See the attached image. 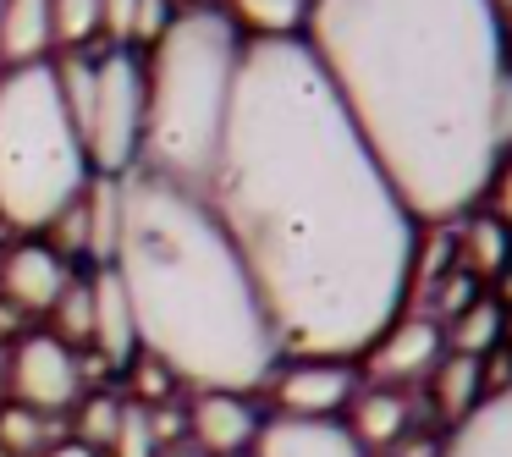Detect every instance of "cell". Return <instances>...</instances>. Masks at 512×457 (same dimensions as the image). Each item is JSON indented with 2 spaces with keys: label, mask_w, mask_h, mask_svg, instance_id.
Instances as JSON below:
<instances>
[{
  "label": "cell",
  "mask_w": 512,
  "mask_h": 457,
  "mask_svg": "<svg viewBox=\"0 0 512 457\" xmlns=\"http://www.w3.org/2000/svg\"><path fill=\"white\" fill-rule=\"evenodd\" d=\"M56 34H50V0H0V72L45 67Z\"/></svg>",
  "instance_id": "16"
},
{
  "label": "cell",
  "mask_w": 512,
  "mask_h": 457,
  "mask_svg": "<svg viewBox=\"0 0 512 457\" xmlns=\"http://www.w3.org/2000/svg\"><path fill=\"white\" fill-rule=\"evenodd\" d=\"M17 325H23V314H17L12 303L0 298V347H6V342H12V336H17Z\"/></svg>",
  "instance_id": "29"
},
{
  "label": "cell",
  "mask_w": 512,
  "mask_h": 457,
  "mask_svg": "<svg viewBox=\"0 0 512 457\" xmlns=\"http://www.w3.org/2000/svg\"><path fill=\"white\" fill-rule=\"evenodd\" d=\"M243 39L221 6L177 12V23L144 50V144L138 171L204 193L221 149L226 105H232Z\"/></svg>",
  "instance_id": "4"
},
{
  "label": "cell",
  "mask_w": 512,
  "mask_h": 457,
  "mask_svg": "<svg viewBox=\"0 0 512 457\" xmlns=\"http://www.w3.org/2000/svg\"><path fill=\"white\" fill-rule=\"evenodd\" d=\"M501 336H507V314H501V303L496 298H474V303H463V309L446 320L441 347H446V353H463V358H479V364H485V358L501 347Z\"/></svg>",
  "instance_id": "19"
},
{
  "label": "cell",
  "mask_w": 512,
  "mask_h": 457,
  "mask_svg": "<svg viewBox=\"0 0 512 457\" xmlns=\"http://www.w3.org/2000/svg\"><path fill=\"white\" fill-rule=\"evenodd\" d=\"M94 182L78 122L56 89V67L0 72V221L45 232Z\"/></svg>",
  "instance_id": "5"
},
{
  "label": "cell",
  "mask_w": 512,
  "mask_h": 457,
  "mask_svg": "<svg viewBox=\"0 0 512 457\" xmlns=\"http://www.w3.org/2000/svg\"><path fill=\"white\" fill-rule=\"evenodd\" d=\"M155 452H160V441H155V424H149V408L144 402H122V419H116L105 457H155Z\"/></svg>",
  "instance_id": "25"
},
{
  "label": "cell",
  "mask_w": 512,
  "mask_h": 457,
  "mask_svg": "<svg viewBox=\"0 0 512 457\" xmlns=\"http://www.w3.org/2000/svg\"><path fill=\"white\" fill-rule=\"evenodd\" d=\"M116 419H122V397H78V424H72V441L89 446V452L105 457V446H111L116 435Z\"/></svg>",
  "instance_id": "24"
},
{
  "label": "cell",
  "mask_w": 512,
  "mask_h": 457,
  "mask_svg": "<svg viewBox=\"0 0 512 457\" xmlns=\"http://www.w3.org/2000/svg\"><path fill=\"white\" fill-rule=\"evenodd\" d=\"M303 45L419 226L468 215L496 166V0H314Z\"/></svg>",
  "instance_id": "2"
},
{
  "label": "cell",
  "mask_w": 512,
  "mask_h": 457,
  "mask_svg": "<svg viewBox=\"0 0 512 457\" xmlns=\"http://www.w3.org/2000/svg\"><path fill=\"white\" fill-rule=\"evenodd\" d=\"M89 287H94V320H89L83 358L100 369H127L138 358V325H133V309H127L122 281L111 276V265H100L89 276Z\"/></svg>",
  "instance_id": "12"
},
{
  "label": "cell",
  "mask_w": 512,
  "mask_h": 457,
  "mask_svg": "<svg viewBox=\"0 0 512 457\" xmlns=\"http://www.w3.org/2000/svg\"><path fill=\"white\" fill-rule=\"evenodd\" d=\"M50 34L78 56L89 39H100V0H50Z\"/></svg>",
  "instance_id": "23"
},
{
  "label": "cell",
  "mask_w": 512,
  "mask_h": 457,
  "mask_svg": "<svg viewBox=\"0 0 512 457\" xmlns=\"http://www.w3.org/2000/svg\"><path fill=\"white\" fill-rule=\"evenodd\" d=\"M0 457H6V452H0Z\"/></svg>",
  "instance_id": "34"
},
{
  "label": "cell",
  "mask_w": 512,
  "mask_h": 457,
  "mask_svg": "<svg viewBox=\"0 0 512 457\" xmlns=\"http://www.w3.org/2000/svg\"><path fill=\"white\" fill-rule=\"evenodd\" d=\"M441 457H512V380L479 397V408L441 441Z\"/></svg>",
  "instance_id": "15"
},
{
  "label": "cell",
  "mask_w": 512,
  "mask_h": 457,
  "mask_svg": "<svg viewBox=\"0 0 512 457\" xmlns=\"http://www.w3.org/2000/svg\"><path fill=\"white\" fill-rule=\"evenodd\" d=\"M56 89L78 122L83 155L94 177H127L144 144V56L133 50H100V56H67L56 67Z\"/></svg>",
  "instance_id": "6"
},
{
  "label": "cell",
  "mask_w": 512,
  "mask_h": 457,
  "mask_svg": "<svg viewBox=\"0 0 512 457\" xmlns=\"http://www.w3.org/2000/svg\"><path fill=\"white\" fill-rule=\"evenodd\" d=\"M83 353H72L67 342H56L50 331H23L12 347H6V397L17 408H34L45 419L78 408L83 397Z\"/></svg>",
  "instance_id": "7"
},
{
  "label": "cell",
  "mask_w": 512,
  "mask_h": 457,
  "mask_svg": "<svg viewBox=\"0 0 512 457\" xmlns=\"http://www.w3.org/2000/svg\"><path fill=\"white\" fill-rule=\"evenodd\" d=\"M56 446V419H45V413L34 408H0V452L6 457H39Z\"/></svg>",
  "instance_id": "22"
},
{
  "label": "cell",
  "mask_w": 512,
  "mask_h": 457,
  "mask_svg": "<svg viewBox=\"0 0 512 457\" xmlns=\"http://www.w3.org/2000/svg\"><path fill=\"white\" fill-rule=\"evenodd\" d=\"M111 276L133 309L138 353L193 391L248 397L281 364L276 325L204 193L138 166L116 177Z\"/></svg>",
  "instance_id": "3"
},
{
  "label": "cell",
  "mask_w": 512,
  "mask_h": 457,
  "mask_svg": "<svg viewBox=\"0 0 512 457\" xmlns=\"http://www.w3.org/2000/svg\"><path fill=\"white\" fill-rule=\"evenodd\" d=\"M188 435L199 457H248L259 435V413L243 391H193Z\"/></svg>",
  "instance_id": "11"
},
{
  "label": "cell",
  "mask_w": 512,
  "mask_h": 457,
  "mask_svg": "<svg viewBox=\"0 0 512 457\" xmlns=\"http://www.w3.org/2000/svg\"><path fill=\"white\" fill-rule=\"evenodd\" d=\"M512 259V232L501 221H490L485 210L468 215L463 221V265L479 270V276H496V270H507Z\"/></svg>",
  "instance_id": "20"
},
{
  "label": "cell",
  "mask_w": 512,
  "mask_h": 457,
  "mask_svg": "<svg viewBox=\"0 0 512 457\" xmlns=\"http://www.w3.org/2000/svg\"><path fill=\"white\" fill-rule=\"evenodd\" d=\"M441 325L430 320V314H397V320L386 325V331L375 336V342L364 347V369H369V386H413V380H424L435 364H441Z\"/></svg>",
  "instance_id": "9"
},
{
  "label": "cell",
  "mask_w": 512,
  "mask_h": 457,
  "mask_svg": "<svg viewBox=\"0 0 512 457\" xmlns=\"http://www.w3.org/2000/svg\"><path fill=\"white\" fill-rule=\"evenodd\" d=\"M171 6H177V12H193V6H204V0H171Z\"/></svg>",
  "instance_id": "33"
},
{
  "label": "cell",
  "mask_w": 512,
  "mask_h": 457,
  "mask_svg": "<svg viewBox=\"0 0 512 457\" xmlns=\"http://www.w3.org/2000/svg\"><path fill=\"white\" fill-rule=\"evenodd\" d=\"M39 457H100V452H89V446H78V441H56L50 452H39Z\"/></svg>",
  "instance_id": "30"
},
{
  "label": "cell",
  "mask_w": 512,
  "mask_h": 457,
  "mask_svg": "<svg viewBox=\"0 0 512 457\" xmlns=\"http://www.w3.org/2000/svg\"><path fill=\"white\" fill-rule=\"evenodd\" d=\"M0 408H6V347H0Z\"/></svg>",
  "instance_id": "32"
},
{
  "label": "cell",
  "mask_w": 512,
  "mask_h": 457,
  "mask_svg": "<svg viewBox=\"0 0 512 457\" xmlns=\"http://www.w3.org/2000/svg\"><path fill=\"white\" fill-rule=\"evenodd\" d=\"M265 391L276 402V419H342L358 375L342 358H287L270 369Z\"/></svg>",
  "instance_id": "8"
},
{
  "label": "cell",
  "mask_w": 512,
  "mask_h": 457,
  "mask_svg": "<svg viewBox=\"0 0 512 457\" xmlns=\"http://www.w3.org/2000/svg\"><path fill=\"white\" fill-rule=\"evenodd\" d=\"M133 12H138V0H100V34L111 39V50H127V39H133Z\"/></svg>",
  "instance_id": "27"
},
{
  "label": "cell",
  "mask_w": 512,
  "mask_h": 457,
  "mask_svg": "<svg viewBox=\"0 0 512 457\" xmlns=\"http://www.w3.org/2000/svg\"><path fill=\"white\" fill-rule=\"evenodd\" d=\"M248 457H369L342 419H270L259 424Z\"/></svg>",
  "instance_id": "13"
},
{
  "label": "cell",
  "mask_w": 512,
  "mask_h": 457,
  "mask_svg": "<svg viewBox=\"0 0 512 457\" xmlns=\"http://www.w3.org/2000/svg\"><path fill=\"white\" fill-rule=\"evenodd\" d=\"M342 424L364 452H391L413 430V402L391 386H358L347 413H342Z\"/></svg>",
  "instance_id": "14"
},
{
  "label": "cell",
  "mask_w": 512,
  "mask_h": 457,
  "mask_svg": "<svg viewBox=\"0 0 512 457\" xmlns=\"http://www.w3.org/2000/svg\"><path fill=\"white\" fill-rule=\"evenodd\" d=\"M314 0H221V17L237 28L243 45H276V39H303Z\"/></svg>",
  "instance_id": "17"
},
{
  "label": "cell",
  "mask_w": 512,
  "mask_h": 457,
  "mask_svg": "<svg viewBox=\"0 0 512 457\" xmlns=\"http://www.w3.org/2000/svg\"><path fill=\"white\" fill-rule=\"evenodd\" d=\"M204 204L232 237L281 353L353 364L419 281V221L303 39L243 45Z\"/></svg>",
  "instance_id": "1"
},
{
  "label": "cell",
  "mask_w": 512,
  "mask_h": 457,
  "mask_svg": "<svg viewBox=\"0 0 512 457\" xmlns=\"http://www.w3.org/2000/svg\"><path fill=\"white\" fill-rule=\"evenodd\" d=\"M496 155H512V72L501 78L496 94Z\"/></svg>",
  "instance_id": "28"
},
{
  "label": "cell",
  "mask_w": 512,
  "mask_h": 457,
  "mask_svg": "<svg viewBox=\"0 0 512 457\" xmlns=\"http://www.w3.org/2000/svg\"><path fill=\"white\" fill-rule=\"evenodd\" d=\"M72 276H78L72 259H61L39 237L34 243H17V248H0V298L12 303L17 314H50Z\"/></svg>",
  "instance_id": "10"
},
{
  "label": "cell",
  "mask_w": 512,
  "mask_h": 457,
  "mask_svg": "<svg viewBox=\"0 0 512 457\" xmlns=\"http://www.w3.org/2000/svg\"><path fill=\"white\" fill-rule=\"evenodd\" d=\"M155 457H199V452H193V446H182V441H177V446H160Z\"/></svg>",
  "instance_id": "31"
},
{
  "label": "cell",
  "mask_w": 512,
  "mask_h": 457,
  "mask_svg": "<svg viewBox=\"0 0 512 457\" xmlns=\"http://www.w3.org/2000/svg\"><path fill=\"white\" fill-rule=\"evenodd\" d=\"M424 386H430L435 419H441V424H463L468 413L479 408V397H485V369H479V358L441 353V364L424 375Z\"/></svg>",
  "instance_id": "18"
},
{
  "label": "cell",
  "mask_w": 512,
  "mask_h": 457,
  "mask_svg": "<svg viewBox=\"0 0 512 457\" xmlns=\"http://www.w3.org/2000/svg\"><path fill=\"white\" fill-rule=\"evenodd\" d=\"M45 320H50V336H56V342H67L72 353H83V347H89V320H94V287H89V276H72L67 292L56 298V309H50Z\"/></svg>",
  "instance_id": "21"
},
{
  "label": "cell",
  "mask_w": 512,
  "mask_h": 457,
  "mask_svg": "<svg viewBox=\"0 0 512 457\" xmlns=\"http://www.w3.org/2000/svg\"><path fill=\"white\" fill-rule=\"evenodd\" d=\"M479 204H485L490 221H501L512 232V155H501L496 166H490L485 177V193H479Z\"/></svg>",
  "instance_id": "26"
}]
</instances>
